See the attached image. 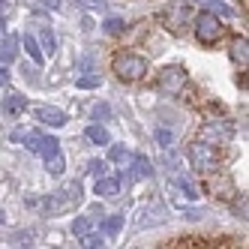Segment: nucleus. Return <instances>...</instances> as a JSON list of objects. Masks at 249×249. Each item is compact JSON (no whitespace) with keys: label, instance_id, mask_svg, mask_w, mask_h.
Wrapping results in <instances>:
<instances>
[{"label":"nucleus","instance_id":"obj_1","mask_svg":"<svg viewBox=\"0 0 249 249\" xmlns=\"http://www.w3.org/2000/svg\"><path fill=\"white\" fill-rule=\"evenodd\" d=\"M78 204H81V183L78 180L66 183L57 192H51V195L42 198V210L51 213V216H57V213H69V210H75Z\"/></svg>","mask_w":249,"mask_h":249},{"label":"nucleus","instance_id":"obj_2","mask_svg":"<svg viewBox=\"0 0 249 249\" xmlns=\"http://www.w3.org/2000/svg\"><path fill=\"white\" fill-rule=\"evenodd\" d=\"M111 72L120 78V81H141L147 75V60L141 54H132V51H117L111 57Z\"/></svg>","mask_w":249,"mask_h":249},{"label":"nucleus","instance_id":"obj_3","mask_svg":"<svg viewBox=\"0 0 249 249\" xmlns=\"http://www.w3.org/2000/svg\"><path fill=\"white\" fill-rule=\"evenodd\" d=\"M192 30H195V39L201 45H216L225 36V24L216 12H198L192 15Z\"/></svg>","mask_w":249,"mask_h":249},{"label":"nucleus","instance_id":"obj_4","mask_svg":"<svg viewBox=\"0 0 249 249\" xmlns=\"http://www.w3.org/2000/svg\"><path fill=\"white\" fill-rule=\"evenodd\" d=\"M189 162L195 171L201 174H213L219 168V153H216V144H207V141H192L189 144Z\"/></svg>","mask_w":249,"mask_h":249},{"label":"nucleus","instance_id":"obj_5","mask_svg":"<svg viewBox=\"0 0 249 249\" xmlns=\"http://www.w3.org/2000/svg\"><path fill=\"white\" fill-rule=\"evenodd\" d=\"M186 84H189V75H186L183 66H165L162 72H159V90L168 93V96L183 93Z\"/></svg>","mask_w":249,"mask_h":249},{"label":"nucleus","instance_id":"obj_6","mask_svg":"<svg viewBox=\"0 0 249 249\" xmlns=\"http://www.w3.org/2000/svg\"><path fill=\"white\" fill-rule=\"evenodd\" d=\"M201 141H207V144H225V141H231V126L228 120H210L201 126Z\"/></svg>","mask_w":249,"mask_h":249},{"label":"nucleus","instance_id":"obj_7","mask_svg":"<svg viewBox=\"0 0 249 249\" xmlns=\"http://www.w3.org/2000/svg\"><path fill=\"white\" fill-rule=\"evenodd\" d=\"M24 141H27V147H30L33 153H39L42 159H45V156H51V153H57V150H60V141H57L54 135H48V138H42V135H36V132H30V135H27Z\"/></svg>","mask_w":249,"mask_h":249},{"label":"nucleus","instance_id":"obj_8","mask_svg":"<svg viewBox=\"0 0 249 249\" xmlns=\"http://www.w3.org/2000/svg\"><path fill=\"white\" fill-rule=\"evenodd\" d=\"M36 120L39 123H45V126H51V129H60V126H66V111H60V108H54V105H39L36 111Z\"/></svg>","mask_w":249,"mask_h":249},{"label":"nucleus","instance_id":"obj_9","mask_svg":"<svg viewBox=\"0 0 249 249\" xmlns=\"http://www.w3.org/2000/svg\"><path fill=\"white\" fill-rule=\"evenodd\" d=\"M228 57L234 60L237 66H246V60H249V39H246V36H234V39H231Z\"/></svg>","mask_w":249,"mask_h":249},{"label":"nucleus","instance_id":"obj_10","mask_svg":"<svg viewBox=\"0 0 249 249\" xmlns=\"http://www.w3.org/2000/svg\"><path fill=\"white\" fill-rule=\"evenodd\" d=\"M96 195H102V198H117L120 195V180H114V177H96V186H93Z\"/></svg>","mask_w":249,"mask_h":249},{"label":"nucleus","instance_id":"obj_11","mask_svg":"<svg viewBox=\"0 0 249 249\" xmlns=\"http://www.w3.org/2000/svg\"><path fill=\"white\" fill-rule=\"evenodd\" d=\"M21 111H27V96L9 93V96L3 99V114H6V117H18Z\"/></svg>","mask_w":249,"mask_h":249},{"label":"nucleus","instance_id":"obj_12","mask_svg":"<svg viewBox=\"0 0 249 249\" xmlns=\"http://www.w3.org/2000/svg\"><path fill=\"white\" fill-rule=\"evenodd\" d=\"M126 171H132L138 180H144V177H153V162L147 156H132V162H129Z\"/></svg>","mask_w":249,"mask_h":249},{"label":"nucleus","instance_id":"obj_13","mask_svg":"<svg viewBox=\"0 0 249 249\" xmlns=\"http://www.w3.org/2000/svg\"><path fill=\"white\" fill-rule=\"evenodd\" d=\"M24 51H27V57L36 63V66H42L45 63V54H42V48H39V42H36V36H30V33H24Z\"/></svg>","mask_w":249,"mask_h":249},{"label":"nucleus","instance_id":"obj_14","mask_svg":"<svg viewBox=\"0 0 249 249\" xmlns=\"http://www.w3.org/2000/svg\"><path fill=\"white\" fill-rule=\"evenodd\" d=\"M84 135H87V141H93L96 147H105V144L111 141V138H108V129L99 126V123H90V126L84 129Z\"/></svg>","mask_w":249,"mask_h":249},{"label":"nucleus","instance_id":"obj_15","mask_svg":"<svg viewBox=\"0 0 249 249\" xmlns=\"http://www.w3.org/2000/svg\"><path fill=\"white\" fill-rule=\"evenodd\" d=\"M108 156H111V162H114V165H120L123 171H126V168H129V162H132V156H135V153H132L129 147H123V144H117V147H111V153H108Z\"/></svg>","mask_w":249,"mask_h":249},{"label":"nucleus","instance_id":"obj_16","mask_svg":"<svg viewBox=\"0 0 249 249\" xmlns=\"http://www.w3.org/2000/svg\"><path fill=\"white\" fill-rule=\"evenodd\" d=\"M99 84H102V78H99L96 69H87L84 75L75 78V87H81V90H93V87H99Z\"/></svg>","mask_w":249,"mask_h":249},{"label":"nucleus","instance_id":"obj_17","mask_svg":"<svg viewBox=\"0 0 249 249\" xmlns=\"http://www.w3.org/2000/svg\"><path fill=\"white\" fill-rule=\"evenodd\" d=\"M45 168H48V174H54V177H60V174L66 171V159H63V153L57 150V153H51V156H45Z\"/></svg>","mask_w":249,"mask_h":249},{"label":"nucleus","instance_id":"obj_18","mask_svg":"<svg viewBox=\"0 0 249 249\" xmlns=\"http://www.w3.org/2000/svg\"><path fill=\"white\" fill-rule=\"evenodd\" d=\"M174 186H177V189H183V192H186V198H192V201H195V198H201L198 183H192L189 177H174Z\"/></svg>","mask_w":249,"mask_h":249},{"label":"nucleus","instance_id":"obj_19","mask_svg":"<svg viewBox=\"0 0 249 249\" xmlns=\"http://www.w3.org/2000/svg\"><path fill=\"white\" fill-rule=\"evenodd\" d=\"M102 30L108 33V36H120V33L126 30V21H123V18H117V15H111V18H105Z\"/></svg>","mask_w":249,"mask_h":249},{"label":"nucleus","instance_id":"obj_20","mask_svg":"<svg viewBox=\"0 0 249 249\" xmlns=\"http://www.w3.org/2000/svg\"><path fill=\"white\" fill-rule=\"evenodd\" d=\"M120 228H123V216H108V219L102 222V234L105 237H114Z\"/></svg>","mask_w":249,"mask_h":249},{"label":"nucleus","instance_id":"obj_21","mask_svg":"<svg viewBox=\"0 0 249 249\" xmlns=\"http://www.w3.org/2000/svg\"><path fill=\"white\" fill-rule=\"evenodd\" d=\"M162 216H165V210H162V207H153L150 213L144 210V213H141V228H144V225H156V222H162Z\"/></svg>","mask_w":249,"mask_h":249},{"label":"nucleus","instance_id":"obj_22","mask_svg":"<svg viewBox=\"0 0 249 249\" xmlns=\"http://www.w3.org/2000/svg\"><path fill=\"white\" fill-rule=\"evenodd\" d=\"M39 39H42V45H39L42 54H54V51H57V39H54V33H51V30H42Z\"/></svg>","mask_w":249,"mask_h":249},{"label":"nucleus","instance_id":"obj_23","mask_svg":"<svg viewBox=\"0 0 249 249\" xmlns=\"http://www.w3.org/2000/svg\"><path fill=\"white\" fill-rule=\"evenodd\" d=\"M3 42H6V48H3V45H0V63H3V66H9V63L15 60V51H12V48H15V42H12L9 36H6Z\"/></svg>","mask_w":249,"mask_h":249},{"label":"nucleus","instance_id":"obj_24","mask_svg":"<svg viewBox=\"0 0 249 249\" xmlns=\"http://www.w3.org/2000/svg\"><path fill=\"white\" fill-rule=\"evenodd\" d=\"M90 225H93V216H78L75 222H72V234H87V231H90Z\"/></svg>","mask_w":249,"mask_h":249},{"label":"nucleus","instance_id":"obj_25","mask_svg":"<svg viewBox=\"0 0 249 249\" xmlns=\"http://www.w3.org/2000/svg\"><path fill=\"white\" fill-rule=\"evenodd\" d=\"M81 246H87V249L105 246V234H93V231H87V234H81Z\"/></svg>","mask_w":249,"mask_h":249},{"label":"nucleus","instance_id":"obj_26","mask_svg":"<svg viewBox=\"0 0 249 249\" xmlns=\"http://www.w3.org/2000/svg\"><path fill=\"white\" fill-rule=\"evenodd\" d=\"M93 120H99V123L111 120V108H108V102H96V105H93Z\"/></svg>","mask_w":249,"mask_h":249},{"label":"nucleus","instance_id":"obj_27","mask_svg":"<svg viewBox=\"0 0 249 249\" xmlns=\"http://www.w3.org/2000/svg\"><path fill=\"white\" fill-rule=\"evenodd\" d=\"M87 174L102 177V174H105V162H102V159H90V162H87Z\"/></svg>","mask_w":249,"mask_h":249},{"label":"nucleus","instance_id":"obj_28","mask_svg":"<svg viewBox=\"0 0 249 249\" xmlns=\"http://www.w3.org/2000/svg\"><path fill=\"white\" fill-rule=\"evenodd\" d=\"M198 3L210 6V9H216L219 15H228V6H225V0H198Z\"/></svg>","mask_w":249,"mask_h":249},{"label":"nucleus","instance_id":"obj_29","mask_svg":"<svg viewBox=\"0 0 249 249\" xmlns=\"http://www.w3.org/2000/svg\"><path fill=\"white\" fill-rule=\"evenodd\" d=\"M234 195H237V192H234ZM231 207H234V213H237V216H243V219H246V198H243V195H237Z\"/></svg>","mask_w":249,"mask_h":249},{"label":"nucleus","instance_id":"obj_30","mask_svg":"<svg viewBox=\"0 0 249 249\" xmlns=\"http://www.w3.org/2000/svg\"><path fill=\"white\" fill-rule=\"evenodd\" d=\"M96 66V57L93 54H84L81 60H78V69H84V72H87V69H93Z\"/></svg>","mask_w":249,"mask_h":249},{"label":"nucleus","instance_id":"obj_31","mask_svg":"<svg viewBox=\"0 0 249 249\" xmlns=\"http://www.w3.org/2000/svg\"><path fill=\"white\" fill-rule=\"evenodd\" d=\"M171 138H174V135H171L168 129H159V132H156V141H159L162 147H168V144H171Z\"/></svg>","mask_w":249,"mask_h":249},{"label":"nucleus","instance_id":"obj_32","mask_svg":"<svg viewBox=\"0 0 249 249\" xmlns=\"http://www.w3.org/2000/svg\"><path fill=\"white\" fill-rule=\"evenodd\" d=\"M39 6H42V9H51V12H57V9H60V0H39Z\"/></svg>","mask_w":249,"mask_h":249},{"label":"nucleus","instance_id":"obj_33","mask_svg":"<svg viewBox=\"0 0 249 249\" xmlns=\"http://www.w3.org/2000/svg\"><path fill=\"white\" fill-rule=\"evenodd\" d=\"M207 216V210H186V219H201Z\"/></svg>","mask_w":249,"mask_h":249},{"label":"nucleus","instance_id":"obj_34","mask_svg":"<svg viewBox=\"0 0 249 249\" xmlns=\"http://www.w3.org/2000/svg\"><path fill=\"white\" fill-rule=\"evenodd\" d=\"M6 84H9V69L0 66V87H6Z\"/></svg>","mask_w":249,"mask_h":249},{"label":"nucleus","instance_id":"obj_35","mask_svg":"<svg viewBox=\"0 0 249 249\" xmlns=\"http://www.w3.org/2000/svg\"><path fill=\"white\" fill-rule=\"evenodd\" d=\"M84 6H90V9H105V0H84Z\"/></svg>","mask_w":249,"mask_h":249},{"label":"nucleus","instance_id":"obj_36","mask_svg":"<svg viewBox=\"0 0 249 249\" xmlns=\"http://www.w3.org/2000/svg\"><path fill=\"white\" fill-rule=\"evenodd\" d=\"M3 39H6V24L0 21V42H3Z\"/></svg>","mask_w":249,"mask_h":249},{"label":"nucleus","instance_id":"obj_37","mask_svg":"<svg viewBox=\"0 0 249 249\" xmlns=\"http://www.w3.org/2000/svg\"><path fill=\"white\" fill-rule=\"evenodd\" d=\"M6 9V0H0V12H3Z\"/></svg>","mask_w":249,"mask_h":249},{"label":"nucleus","instance_id":"obj_38","mask_svg":"<svg viewBox=\"0 0 249 249\" xmlns=\"http://www.w3.org/2000/svg\"><path fill=\"white\" fill-rule=\"evenodd\" d=\"M3 219H6V216H3V210H0V225H3Z\"/></svg>","mask_w":249,"mask_h":249}]
</instances>
